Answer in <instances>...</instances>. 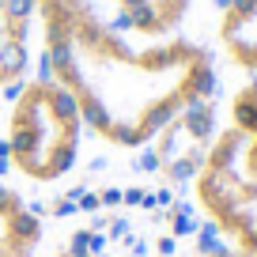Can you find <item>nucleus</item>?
I'll return each mask as SVG.
<instances>
[{"instance_id":"9d476101","label":"nucleus","mask_w":257,"mask_h":257,"mask_svg":"<svg viewBox=\"0 0 257 257\" xmlns=\"http://www.w3.org/2000/svg\"><path fill=\"white\" fill-rule=\"evenodd\" d=\"M42 257H110V253L102 249V238L83 227V231H72L64 238H49Z\"/></svg>"},{"instance_id":"1a4fd4ad","label":"nucleus","mask_w":257,"mask_h":257,"mask_svg":"<svg viewBox=\"0 0 257 257\" xmlns=\"http://www.w3.org/2000/svg\"><path fill=\"white\" fill-rule=\"evenodd\" d=\"M227 125L257 140V76H249L242 87L231 91V98H227Z\"/></svg>"},{"instance_id":"f8f14e48","label":"nucleus","mask_w":257,"mask_h":257,"mask_svg":"<svg viewBox=\"0 0 257 257\" xmlns=\"http://www.w3.org/2000/svg\"><path fill=\"white\" fill-rule=\"evenodd\" d=\"M0 178H4V174H0Z\"/></svg>"},{"instance_id":"7ed1b4c3","label":"nucleus","mask_w":257,"mask_h":257,"mask_svg":"<svg viewBox=\"0 0 257 257\" xmlns=\"http://www.w3.org/2000/svg\"><path fill=\"white\" fill-rule=\"evenodd\" d=\"M193 208L231 249V257H257V140L219 125L201 170L189 182Z\"/></svg>"},{"instance_id":"9b49d317","label":"nucleus","mask_w":257,"mask_h":257,"mask_svg":"<svg viewBox=\"0 0 257 257\" xmlns=\"http://www.w3.org/2000/svg\"><path fill=\"white\" fill-rule=\"evenodd\" d=\"M197 257H231V249H227L223 242H216V246H204Z\"/></svg>"},{"instance_id":"423d86ee","label":"nucleus","mask_w":257,"mask_h":257,"mask_svg":"<svg viewBox=\"0 0 257 257\" xmlns=\"http://www.w3.org/2000/svg\"><path fill=\"white\" fill-rule=\"evenodd\" d=\"M117 31L133 34L140 42L170 38L185 23L193 0H91Z\"/></svg>"},{"instance_id":"0eeeda50","label":"nucleus","mask_w":257,"mask_h":257,"mask_svg":"<svg viewBox=\"0 0 257 257\" xmlns=\"http://www.w3.org/2000/svg\"><path fill=\"white\" fill-rule=\"evenodd\" d=\"M34 0H0V91L27 80L34 61Z\"/></svg>"},{"instance_id":"f03ea898","label":"nucleus","mask_w":257,"mask_h":257,"mask_svg":"<svg viewBox=\"0 0 257 257\" xmlns=\"http://www.w3.org/2000/svg\"><path fill=\"white\" fill-rule=\"evenodd\" d=\"M87 128L72 95L46 72L8 91L0 117V174L19 189H57L80 170Z\"/></svg>"},{"instance_id":"f257e3e1","label":"nucleus","mask_w":257,"mask_h":257,"mask_svg":"<svg viewBox=\"0 0 257 257\" xmlns=\"http://www.w3.org/2000/svg\"><path fill=\"white\" fill-rule=\"evenodd\" d=\"M42 64L72 95L87 137L113 152H144L182 110L216 98V53L170 34L133 42L91 0H34Z\"/></svg>"},{"instance_id":"6e6552de","label":"nucleus","mask_w":257,"mask_h":257,"mask_svg":"<svg viewBox=\"0 0 257 257\" xmlns=\"http://www.w3.org/2000/svg\"><path fill=\"white\" fill-rule=\"evenodd\" d=\"M216 42L231 68L257 76V0H223L219 4Z\"/></svg>"},{"instance_id":"20e7f679","label":"nucleus","mask_w":257,"mask_h":257,"mask_svg":"<svg viewBox=\"0 0 257 257\" xmlns=\"http://www.w3.org/2000/svg\"><path fill=\"white\" fill-rule=\"evenodd\" d=\"M216 133H219L216 98H204V102L182 110L174 121H167V125L159 128V137L148 144V152H152L148 159H152L155 174L167 185H189L193 174L201 170Z\"/></svg>"},{"instance_id":"39448f33","label":"nucleus","mask_w":257,"mask_h":257,"mask_svg":"<svg viewBox=\"0 0 257 257\" xmlns=\"http://www.w3.org/2000/svg\"><path fill=\"white\" fill-rule=\"evenodd\" d=\"M49 246V219L31 193L0 178V257H42Z\"/></svg>"}]
</instances>
